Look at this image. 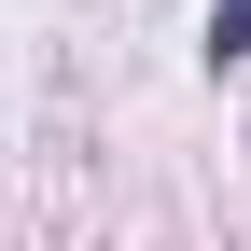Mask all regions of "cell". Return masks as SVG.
Instances as JSON below:
<instances>
[{
    "mask_svg": "<svg viewBox=\"0 0 251 251\" xmlns=\"http://www.w3.org/2000/svg\"><path fill=\"white\" fill-rule=\"evenodd\" d=\"M209 42H224V56H251V0H224V28H209Z\"/></svg>",
    "mask_w": 251,
    "mask_h": 251,
    "instance_id": "cell-1",
    "label": "cell"
}]
</instances>
